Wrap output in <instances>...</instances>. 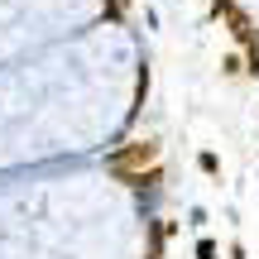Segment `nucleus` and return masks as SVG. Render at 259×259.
<instances>
[{
    "label": "nucleus",
    "instance_id": "1",
    "mask_svg": "<svg viewBox=\"0 0 259 259\" xmlns=\"http://www.w3.org/2000/svg\"><path fill=\"white\" fill-rule=\"evenodd\" d=\"M154 163H158V144H149V139H139L125 154H115V173H135V168H154Z\"/></svg>",
    "mask_w": 259,
    "mask_h": 259
},
{
    "label": "nucleus",
    "instance_id": "2",
    "mask_svg": "<svg viewBox=\"0 0 259 259\" xmlns=\"http://www.w3.org/2000/svg\"><path fill=\"white\" fill-rule=\"evenodd\" d=\"M221 5H226V0H221ZM226 15H231V24H235V38H240V44L250 48V58H254V72H259V38H254V29H250V19H245L240 10H231V5H226Z\"/></svg>",
    "mask_w": 259,
    "mask_h": 259
}]
</instances>
